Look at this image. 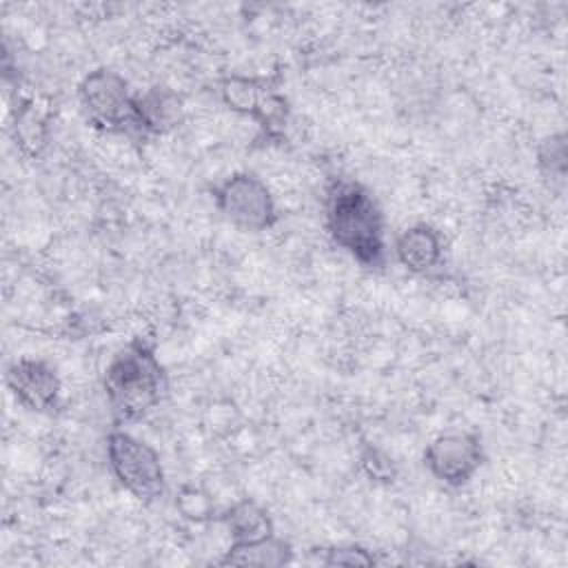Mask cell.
I'll return each instance as SVG.
<instances>
[{
	"label": "cell",
	"mask_w": 568,
	"mask_h": 568,
	"mask_svg": "<svg viewBox=\"0 0 568 568\" xmlns=\"http://www.w3.org/2000/svg\"><path fill=\"white\" fill-rule=\"evenodd\" d=\"M326 231L337 248L366 268L386 262V224L373 193L348 178H337L326 189Z\"/></svg>",
	"instance_id": "cell-1"
},
{
	"label": "cell",
	"mask_w": 568,
	"mask_h": 568,
	"mask_svg": "<svg viewBox=\"0 0 568 568\" xmlns=\"http://www.w3.org/2000/svg\"><path fill=\"white\" fill-rule=\"evenodd\" d=\"M102 388L118 422H135L153 410L166 390V373L153 344L135 337L115 351L104 368Z\"/></svg>",
	"instance_id": "cell-2"
},
{
	"label": "cell",
	"mask_w": 568,
	"mask_h": 568,
	"mask_svg": "<svg viewBox=\"0 0 568 568\" xmlns=\"http://www.w3.org/2000/svg\"><path fill=\"white\" fill-rule=\"evenodd\" d=\"M106 464L118 484L140 501H155L166 490L160 453L129 430L113 428L106 435Z\"/></svg>",
	"instance_id": "cell-3"
},
{
	"label": "cell",
	"mask_w": 568,
	"mask_h": 568,
	"mask_svg": "<svg viewBox=\"0 0 568 568\" xmlns=\"http://www.w3.org/2000/svg\"><path fill=\"white\" fill-rule=\"evenodd\" d=\"M80 106L87 120L111 133L138 131L135 118V93L124 75L109 67H98L89 71L78 84Z\"/></svg>",
	"instance_id": "cell-4"
},
{
	"label": "cell",
	"mask_w": 568,
	"mask_h": 568,
	"mask_svg": "<svg viewBox=\"0 0 568 568\" xmlns=\"http://www.w3.org/2000/svg\"><path fill=\"white\" fill-rule=\"evenodd\" d=\"M215 209L226 222L242 231H266L277 222V204L266 182L251 173L237 171L213 189Z\"/></svg>",
	"instance_id": "cell-5"
},
{
	"label": "cell",
	"mask_w": 568,
	"mask_h": 568,
	"mask_svg": "<svg viewBox=\"0 0 568 568\" xmlns=\"http://www.w3.org/2000/svg\"><path fill=\"white\" fill-rule=\"evenodd\" d=\"M422 462L433 479L448 488H462L484 464L481 437L462 428L444 430L428 442Z\"/></svg>",
	"instance_id": "cell-6"
},
{
	"label": "cell",
	"mask_w": 568,
	"mask_h": 568,
	"mask_svg": "<svg viewBox=\"0 0 568 568\" xmlns=\"http://www.w3.org/2000/svg\"><path fill=\"white\" fill-rule=\"evenodd\" d=\"M4 382L16 402L31 413H53L60 406L62 382L55 366L40 357H18L7 366Z\"/></svg>",
	"instance_id": "cell-7"
},
{
	"label": "cell",
	"mask_w": 568,
	"mask_h": 568,
	"mask_svg": "<svg viewBox=\"0 0 568 568\" xmlns=\"http://www.w3.org/2000/svg\"><path fill=\"white\" fill-rule=\"evenodd\" d=\"M395 257L397 262L415 275H426L442 264L444 257V240L442 233L426 222H417L406 226L395 237Z\"/></svg>",
	"instance_id": "cell-8"
},
{
	"label": "cell",
	"mask_w": 568,
	"mask_h": 568,
	"mask_svg": "<svg viewBox=\"0 0 568 568\" xmlns=\"http://www.w3.org/2000/svg\"><path fill=\"white\" fill-rule=\"evenodd\" d=\"M138 131L169 133L184 120L182 98L169 87H151L144 93H135Z\"/></svg>",
	"instance_id": "cell-9"
},
{
	"label": "cell",
	"mask_w": 568,
	"mask_h": 568,
	"mask_svg": "<svg viewBox=\"0 0 568 568\" xmlns=\"http://www.w3.org/2000/svg\"><path fill=\"white\" fill-rule=\"evenodd\" d=\"M222 521L231 535V544H255L275 535L268 510L248 497L235 501L222 515Z\"/></svg>",
	"instance_id": "cell-10"
},
{
	"label": "cell",
	"mask_w": 568,
	"mask_h": 568,
	"mask_svg": "<svg viewBox=\"0 0 568 568\" xmlns=\"http://www.w3.org/2000/svg\"><path fill=\"white\" fill-rule=\"evenodd\" d=\"M220 91V100L240 115H248V118H257L260 109L264 106L268 93L273 89H268L262 80L251 78V75H226L220 80L217 84Z\"/></svg>",
	"instance_id": "cell-11"
},
{
	"label": "cell",
	"mask_w": 568,
	"mask_h": 568,
	"mask_svg": "<svg viewBox=\"0 0 568 568\" xmlns=\"http://www.w3.org/2000/svg\"><path fill=\"white\" fill-rule=\"evenodd\" d=\"M293 557V550L286 541L277 539L275 535L255 541V544H231L220 564L224 566H260V568H275L282 564H288Z\"/></svg>",
	"instance_id": "cell-12"
},
{
	"label": "cell",
	"mask_w": 568,
	"mask_h": 568,
	"mask_svg": "<svg viewBox=\"0 0 568 568\" xmlns=\"http://www.w3.org/2000/svg\"><path fill=\"white\" fill-rule=\"evenodd\" d=\"M566 158H568V151H566V135L564 133L548 135L537 146V166H539L541 175L550 182H557V184L564 182L566 166H568Z\"/></svg>",
	"instance_id": "cell-13"
},
{
	"label": "cell",
	"mask_w": 568,
	"mask_h": 568,
	"mask_svg": "<svg viewBox=\"0 0 568 568\" xmlns=\"http://www.w3.org/2000/svg\"><path fill=\"white\" fill-rule=\"evenodd\" d=\"M175 506L182 513V517H186L191 521H206L215 513L211 497L206 493H202L200 488H193V486L182 488L180 497L175 499Z\"/></svg>",
	"instance_id": "cell-14"
},
{
	"label": "cell",
	"mask_w": 568,
	"mask_h": 568,
	"mask_svg": "<svg viewBox=\"0 0 568 568\" xmlns=\"http://www.w3.org/2000/svg\"><path fill=\"white\" fill-rule=\"evenodd\" d=\"M322 564H326V566H373L375 557L366 548L348 544V546L326 548Z\"/></svg>",
	"instance_id": "cell-15"
},
{
	"label": "cell",
	"mask_w": 568,
	"mask_h": 568,
	"mask_svg": "<svg viewBox=\"0 0 568 568\" xmlns=\"http://www.w3.org/2000/svg\"><path fill=\"white\" fill-rule=\"evenodd\" d=\"M362 468L364 473L373 479V481H382V484H390L397 477L395 464L390 457H386L382 450L368 446L362 453Z\"/></svg>",
	"instance_id": "cell-16"
}]
</instances>
